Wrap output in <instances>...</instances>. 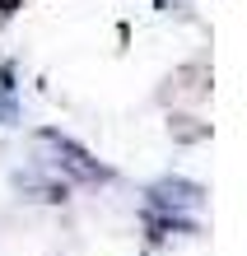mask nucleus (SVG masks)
<instances>
[{"label": "nucleus", "instance_id": "nucleus-1", "mask_svg": "<svg viewBox=\"0 0 247 256\" xmlns=\"http://www.w3.org/2000/svg\"><path fill=\"white\" fill-rule=\"evenodd\" d=\"M154 205H159L163 214H196L200 191L187 186V182H163V186H154Z\"/></svg>", "mask_w": 247, "mask_h": 256}]
</instances>
